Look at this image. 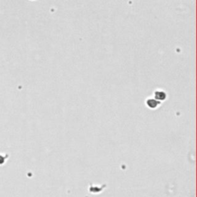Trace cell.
Masks as SVG:
<instances>
[{
	"instance_id": "cell-1",
	"label": "cell",
	"mask_w": 197,
	"mask_h": 197,
	"mask_svg": "<svg viewBox=\"0 0 197 197\" xmlns=\"http://www.w3.org/2000/svg\"><path fill=\"white\" fill-rule=\"evenodd\" d=\"M159 104H160V102H157L156 99L149 98V99H148V101H147V106H149L150 108H152V109H153V108L155 109L156 106H158Z\"/></svg>"
},
{
	"instance_id": "cell-2",
	"label": "cell",
	"mask_w": 197,
	"mask_h": 197,
	"mask_svg": "<svg viewBox=\"0 0 197 197\" xmlns=\"http://www.w3.org/2000/svg\"><path fill=\"white\" fill-rule=\"evenodd\" d=\"M155 94H156V98L155 99H156V100H164L165 98H166V93L164 92H162V91H156V92H155Z\"/></svg>"
}]
</instances>
